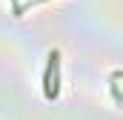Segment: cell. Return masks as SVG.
I'll return each mask as SVG.
<instances>
[{
	"instance_id": "obj_1",
	"label": "cell",
	"mask_w": 123,
	"mask_h": 120,
	"mask_svg": "<svg viewBox=\"0 0 123 120\" xmlns=\"http://www.w3.org/2000/svg\"><path fill=\"white\" fill-rule=\"evenodd\" d=\"M57 66H60V54H57V52H49V66H46V74H43L46 100H57V94H60V86H57Z\"/></svg>"
}]
</instances>
